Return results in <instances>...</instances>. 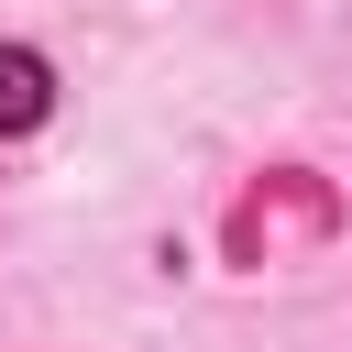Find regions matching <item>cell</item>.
<instances>
[{
  "label": "cell",
  "instance_id": "2",
  "mask_svg": "<svg viewBox=\"0 0 352 352\" xmlns=\"http://www.w3.org/2000/svg\"><path fill=\"white\" fill-rule=\"evenodd\" d=\"M44 99H55L44 55H33V44H0V132H33V121H44Z\"/></svg>",
  "mask_w": 352,
  "mask_h": 352
},
{
  "label": "cell",
  "instance_id": "1",
  "mask_svg": "<svg viewBox=\"0 0 352 352\" xmlns=\"http://www.w3.org/2000/svg\"><path fill=\"white\" fill-rule=\"evenodd\" d=\"M286 231H330V198H319L308 176H275L264 198H242V220H231V253H242V264H264Z\"/></svg>",
  "mask_w": 352,
  "mask_h": 352
}]
</instances>
